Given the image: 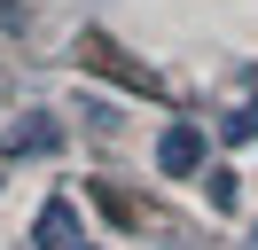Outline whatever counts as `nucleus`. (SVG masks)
I'll return each mask as SVG.
<instances>
[{
  "mask_svg": "<svg viewBox=\"0 0 258 250\" xmlns=\"http://www.w3.org/2000/svg\"><path fill=\"white\" fill-rule=\"evenodd\" d=\"M71 242H79V211L55 196L47 211H39V250H71Z\"/></svg>",
  "mask_w": 258,
  "mask_h": 250,
  "instance_id": "nucleus-3",
  "label": "nucleus"
},
{
  "mask_svg": "<svg viewBox=\"0 0 258 250\" xmlns=\"http://www.w3.org/2000/svg\"><path fill=\"white\" fill-rule=\"evenodd\" d=\"M55 149H63V125H55L47 109H32V117L8 125V156H55Z\"/></svg>",
  "mask_w": 258,
  "mask_h": 250,
  "instance_id": "nucleus-2",
  "label": "nucleus"
},
{
  "mask_svg": "<svg viewBox=\"0 0 258 250\" xmlns=\"http://www.w3.org/2000/svg\"><path fill=\"white\" fill-rule=\"evenodd\" d=\"M211 211H235V172H211Z\"/></svg>",
  "mask_w": 258,
  "mask_h": 250,
  "instance_id": "nucleus-5",
  "label": "nucleus"
},
{
  "mask_svg": "<svg viewBox=\"0 0 258 250\" xmlns=\"http://www.w3.org/2000/svg\"><path fill=\"white\" fill-rule=\"evenodd\" d=\"M250 86H258V71H250Z\"/></svg>",
  "mask_w": 258,
  "mask_h": 250,
  "instance_id": "nucleus-7",
  "label": "nucleus"
},
{
  "mask_svg": "<svg viewBox=\"0 0 258 250\" xmlns=\"http://www.w3.org/2000/svg\"><path fill=\"white\" fill-rule=\"evenodd\" d=\"M157 172L164 180H196L204 172V125H164V141H157Z\"/></svg>",
  "mask_w": 258,
  "mask_h": 250,
  "instance_id": "nucleus-1",
  "label": "nucleus"
},
{
  "mask_svg": "<svg viewBox=\"0 0 258 250\" xmlns=\"http://www.w3.org/2000/svg\"><path fill=\"white\" fill-rule=\"evenodd\" d=\"M71 250H86V242H71Z\"/></svg>",
  "mask_w": 258,
  "mask_h": 250,
  "instance_id": "nucleus-8",
  "label": "nucleus"
},
{
  "mask_svg": "<svg viewBox=\"0 0 258 250\" xmlns=\"http://www.w3.org/2000/svg\"><path fill=\"white\" fill-rule=\"evenodd\" d=\"M250 250H258V227H250Z\"/></svg>",
  "mask_w": 258,
  "mask_h": 250,
  "instance_id": "nucleus-6",
  "label": "nucleus"
},
{
  "mask_svg": "<svg viewBox=\"0 0 258 250\" xmlns=\"http://www.w3.org/2000/svg\"><path fill=\"white\" fill-rule=\"evenodd\" d=\"M219 133H227V141H258V109H235V117H227Z\"/></svg>",
  "mask_w": 258,
  "mask_h": 250,
  "instance_id": "nucleus-4",
  "label": "nucleus"
}]
</instances>
